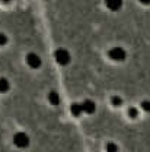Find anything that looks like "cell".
<instances>
[{"label":"cell","instance_id":"obj_1","mask_svg":"<svg viewBox=\"0 0 150 152\" xmlns=\"http://www.w3.org/2000/svg\"><path fill=\"white\" fill-rule=\"evenodd\" d=\"M109 57L115 60V61H122V60H125V57H127V53H125V50L124 48H121V47H114L109 50Z\"/></svg>","mask_w":150,"mask_h":152},{"label":"cell","instance_id":"obj_2","mask_svg":"<svg viewBox=\"0 0 150 152\" xmlns=\"http://www.w3.org/2000/svg\"><path fill=\"white\" fill-rule=\"evenodd\" d=\"M56 60L61 64V66L69 64V61H70V54H69V51H67V50H64V48L57 50L56 51Z\"/></svg>","mask_w":150,"mask_h":152},{"label":"cell","instance_id":"obj_3","mask_svg":"<svg viewBox=\"0 0 150 152\" xmlns=\"http://www.w3.org/2000/svg\"><path fill=\"white\" fill-rule=\"evenodd\" d=\"M13 142L18 148H26L29 145V137L25 133H16L15 137H13Z\"/></svg>","mask_w":150,"mask_h":152},{"label":"cell","instance_id":"obj_4","mask_svg":"<svg viewBox=\"0 0 150 152\" xmlns=\"http://www.w3.org/2000/svg\"><path fill=\"white\" fill-rule=\"evenodd\" d=\"M26 61H28V64L32 67V69H37L41 66V58L35 54V53H31V54H28L26 57Z\"/></svg>","mask_w":150,"mask_h":152},{"label":"cell","instance_id":"obj_5","mask_svg":"<svg viewBox=\"0 0 150 152\" xmlns=\"http://www.w3.org/2000/svg\"><path fill=\"white\" fill-rule=\"evenodd\" d=\"M95 102L92 101V99H85L83 102H82V110L85 111V113H88V114H92L95 113Z\"/></svg>","mask_w":150,"mask_h":152},{"label":"cell","instance_id":"obj_6","mask_svg":"<svg viewBox=\"0 0 150 152\" xmlns=\"http://www.w3.org/2000/svg\"><path fill=\"white\" fill-rule=\"evenodd\" d=\"M105 4H107V7H108L109 10L117 12V10L121 9V6H122V0H105Z\"/></svg>","mask_w":150,"mask_h":152},{"label":"cell","instance_id":"obj_7","mask_svg":"<svg viewBox=\"0 0 150 152\" xmlns=\"http://www.w3.org/2000/svg\"><path fill=\"white\" fill-rule=\"evenodd\" d=\"M48 99H50V102H51L53 105H58V104H60V95H58V92H56V91H51V92L48 94Z\"/></svg>","mask_w":150,"mask_h":152},{"label":"cell","instance_id":"obj_8","mask_svg":"<svg viewBox=\"0 0 150 152\" xmlns=\"http://www.w3.org/2000/svg\"><path fill=\"white\" fill-rule=\"evenodd\" d=\"M70 111H72V114H73L75 117H79L80 114L83 113V110H82V104H79V102L72 104V108H70Z\"/></svg>","mask_w":150,"mask_h":152},{"label":"cell","instance_id":"obj_9","mask_svg":"<svg viewBox=\"0 0 150 152\" xmlns=\"http://www.w3.org/2000/svg\"><path fill=\"white\" fill-rule=\"evenodd\" d=\"M9 89V82L4 77H0V92H6Z\"/></svg>","mask_w":150,"mask_h":152},{"label":"cell","instance_id":"obj_10","mask_svg":"<svg viewBox=\"0 0 150 152\" xmlns=\"http://www.w3.org/2000/svg\"><path fill=\"white\" fill-rule=\"evenodd\" d=\"M107 152H118V146L114 143V142H109V143H107Z\"/></svg>","mask_w":150,"mask_h":152},{"label":"cell","instance_id":"obj_11","mask_svg":"<svg viewBox=\"0 0 150 152\" xmlns=\"http://www.w3.org/2000/svg\"><path fill=\"white\" fill-rule=\"evenodd\" d=\"M111 101H112V105H115V107H120V105L122 104V99H121L120 96H112Z\"/></svg>","mask_w":150,"mask_h":152},{"label":"cell","instance_id":"obj_12","mask_svg":"<svg viewBox=\"0 0 150 152\" xmlns=\"http://www.w3.org/2000/svg\"><path fill=\"white\" fill-rule=\"evenodd\" d=\"M141 108H143L144 111L150 113V101H147V99H146V101H143V102H141Z\"/></svg>","mask_w":150,"mask_h":152},{"label":"cell","instance_id":"obj_13","mask_svg":"<svg viewBox=\"0 0 150 152\" xmlns=\"http://www.w3.org/2000/svg\"><path fill=\"white\" fill-rule=\"evenodd\" d=\"M137 114H138V111H137V108H134V107H131V108H128V115H130L131 118H136V117H137Z\"/></svg>","mask_w":150,"mask_h":152},{"label":"cell","instance_id":"obj_14","mask_svg":"<svg viewBox=\"0 0 150 152\" xmlns=\"http://www.w3.org/2000/svg\"><path fill=\"white\" fill-rule=\"evenodd\" d=\"M4 42H6V38L3 35H0V44H4Z\"/></svg>","mask_w":150,"mask_h":152},{"label":"cell","instance_id":"obj_15","mask_svg":"<svg viewBox=\"0 0 150 152\" xmlns=\"http://www.w3.org/2000/svg\"><path fill=\"white\" fill-rule=\"evenodd\" d=\"M140 3H143V4H149L150 3V0H138Z\"/></svg>","mask_w":150,"mask_h":152}]
</instances>
